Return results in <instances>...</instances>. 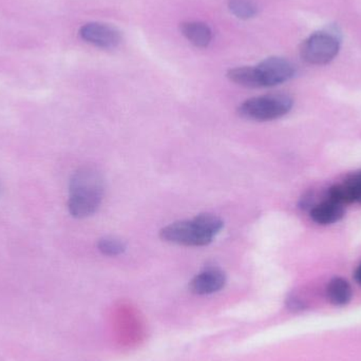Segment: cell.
<instances>
[{
    "instance_id": "cell-5",
    "label": "cell",
    "mask_w": 361,
    "mask_h": 361,
    "mask_svg": "<svg viewBox=\"0 0 361 361\" xmlns=\"http://www.w3.org/2000/svg\"><path fill=\"white\" fill-rule=\"evenodd\" d=\"M259 88L275 87L288 82L296 73L294 65L282 57H269L255 67Z\"/></svg>"
},
{
    "instance_id": "cell-6",
    "label": "cell",
    "mask_w": 361,
    "mask_h": 361,
    "mask_svg": "<svg viewBox=\"0 0 361 361\" xmlns=\"http://www.w3.org/2000/svg\"><path fill=\"white\" fill-rule=\"evenodd\" d=\"M82 39L97 48L114 49L121 42V33L112 27L101 23H89L80 30Z\"/></svg>"
},
{
    "instance_id": "cell-1",
    "label": "cell",
    "mask_w": 361,
    "mask_h": 361,
    "mask_svg": "<svg viewBox=\"0 0 361 361\" xmlns=\"http://www.w3.org/2000/svg\"><path fill=\"white\" fill-rule=\"evenodd\" d=\"M105 183L103 175L94 167L86 166L76 171L70 180L68 209L73 218L93 216L103 201Z\"/></svg>"
},
{
    "instance_id": "cell-16",
    "label": "cell",
    "mask_w": 361,
    "mask_h": 361,
    "mask_svg": "<svg viewBox=\"0 0 361 361\" xmlns=\"http://www.w3.org/2000/svg\"><path fill=\"white\" fill-rule=\"evenodd\" d=\"M0 192H1V188H0Z\"/></svg>"
},
{
    "instance_id": "cell-2",
    "label": "cell",
    "mask_w": 361,
    "mask_h": 361,
    "mask_svg": "<svg viewBox=\"0 0 361 361\" xmlns=\"http://www.w3.org/2000/svg\"><path fill=\"white\" fill-rule=\"evenodd\" d=\"M223 228V221L216 214H200L191 220L177 221L161 229L163 241L183 246L201 247L212 243Z\"/></svg>"
},
{
    "instance_id": "cell-10",
    "label": "cell",
    "mask_w": 361,
    "mask_h": 361,
    "mask_svg": "<svg viewBox=\"0 0 361 361\" xmlns=\"http://www.w3.org/2000/svg\"><path fill=\"white\" fill-rule=\"evenodd\" d=\"M326 295L333 305L343 307L351 301L353 292L347 280L341 277H335L329 282Z\"/></svg>"
},
{
    "instance_id": "cell-9",
    "label": "cell",
    "mask_w": 361,
    "mask_h": 361,
    "mask_svg": "<svg viewBox=\"0 0 361 361\" xmlns=\"http://www.w3.org/2000/svg\"><path fill=\"white\" fill-rule=\"evenodd\" d=\"M180 32L189 42L197 48H206L212 39V32L206 23L201 21H186L180 25Z\"/></svg>"
},
{
    "instance_id": "cell-12",
    "label": "cell",
    "mask_w": 361,
    "mask_h": 361,
    "mask_svg": "<svg viewBox=\"0 0 361 361\" xmlns=\"http://www.w3.org/2000/svg\"><path fill=\"white\" fill-rule=\"evenodd\" d=\"M97 248L105 256L116 257L122 255L127 246L123 240L116 237H105L97 242Z\"/></svg>"
},
{
    "instance_id": "cell-4",
    "label": "cell",
    "mask_w": 361,
    "mask_h": 361,
    "mask_svg": "<svg viewBox=\"0 0 361 361\" xmlns=\"http://www.w3.org/2000/svg\"><path fill=\"white\" fill-rule=\"evenodd\" d=\"M341 44V34L335 27L322 30L303 42L301 59L310 65H328L338 55Z\"/></svg>"
},
{
    "instance_id": "cell-11",
    "label": "cell",
    "mask_w": 361,
    "mask_h": 361,
    "mask_svg": "<svg viewBox=\"0 0 361 361\" xmlns=\"http://www.w3.org/2000/svg\"><path fill=\"white\" fill-rule=\"evenodd\" d=\"M227 78L231 82L245 87V88H259L255 67H238L227 72Z\"/></svg>"
},
{
    "instance_id": "cell-3",
    "label": "cell",
    "mask_w": 361,
    "mask_h": 361,
    "mask_svg": "<svg viewBox=\"0 0 361 361\" xmlns=\"http://www.w3.org/2000/svg\"><path fill=\"white\" fill-rule=\"evenodd\" d=\"M293 105L292 97L276 93L246 99L239 106L238 114L245 120L267 122L286 116L292 110Z\"/></svg>"
},
{
    "instance_id": "cell-7",
    "label": "cell",
    "mask_w": 361,
    "mask_h": 361,
    "mask_svg": "<svg viewBox=\"0 0 361 361\" xmlns=\"http://www.w3.org/2000/svg\"><path fill=\"white\" fill-rule=\"evenodd\" d=\"M226 283V276L219 269H207L191 280L189 288L197 295H210L219 292Z\"/></svg>"
},
{
    "instance_id": "cell-13",
    "label": "cell",
    "mask_w": 361,
    "mask_h": 361,
    "mask_svg": "<svg viewBox=\"0 0 361 361\" xmlns=\"http://www.w3.org/2000/svg\"><path fill=\"white\" fill-rule=\"evenodd\" d=\"M228 8L240 19L252 18L257 14V6L252 0H229Z\"/></svg>"
},
{
    "instance_id": "cell-8",
    "label": "cell",
    "mask_w": 361,
    "mask_h": 361,
    "mask_svg": "<svg viewBox=\"0 0 361 361\" xmlns=\"http://www.w3.org/2000/svg\"><path fill=\"white\" fill-rule=\"evenodd\" d=\"M345 206L336 202L328 201L311 208L312 220L319 225H331L338 222L345 216Z\"/></svg>"
},
{
    "instance_id": "cell-15",
    "label": "cell",
    "mask_w": 361,
    "mask_h": 361,
    "mask_svg": "<svg viewBox=\"0 0 361 361\" xmlns=\"http://www.w3.org/2000/svg\"><path fill=\"white\" fill-rule=\"evenodd\" d=\"M354 276H355L356 281H357L361 286V264L357 267V269H356Z\"/></svg>"
},
{
    "instance_id": "cell-14",
    "label": "cell",
    "mask_w": 361,
    "mask_h": 361,
    "mask_svg": "<svg viewBox=\"0 0 361 361\" xmlns=\"http://www.w3.org/2000/svg\"><path fill=\"white\" fill-rule=\"evenodd\" d=\"M345 184L351 191L354 202H358L361 204V173L351 176L349 179L345 180Z\"/></svg>"
}]
</instances>
